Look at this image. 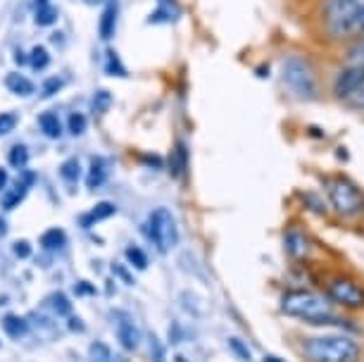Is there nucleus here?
I'll return each instance as SVG.
<instances>
[{
  "label": "nucleus",
  "instance_id": "f257e3e1",
  "mask_svg": "<svg viewBox=\"0 0 364 362\" xmlns=\"http://www.w3.org/2000/svg\"><path fill=\"white\" fill-rule=\"evenodd\" d=\"M281 310L295 319H305L310 324H338V317L333 315L331 300L317 291L295 289L288 291L281 300Z\"/></svg>",
  "mask_w": 364,
  "mask_h": 362
},
{
  "label": "nucleus",
  "instance_id": "f03ea898",
  "mask_svg": "<svg viewBox=\"0 0 364 362\" xmlns=\"http://www.w3.org/2000/svg\"><path fill=\"white\" fill-rule=\"evenodd\" d=\"M364 15V0H324L321 24L331 38L360 36V22Z\"/></svg>",
  "mask_w": 364,
  "mask_h": 362
},
{
  "label": "nucleus",
  "instance_id": "7ed1b4c3",
  "mask_svg": "<svg viewBox=\"0 0 364 362\" xmlns=\"http://www.w3.org/2000/svg\"><path fill=\"white\" fill-rule=\"evenodd\" d=\"M307 362H360V344L350 336H312L302 341Z\"/></svg>",
  "mask_w": 364,
  "mask_h": 362
},
{
  "label": "nucleus",
  "instance_id": "20e7f679",
  "mask_svg": "<svg viewBox=\"0 0 364 362\" xmlns=\"http://www.w3.org/2000/svg\"><path fill=\"white\" fill-rule=\"evenodd\" d=\"M281 79H284V86L295 95V98H300V100L317 98L319 81H317V74H314L307 58L288 55L284 63H281Z\"/></svg>",
  "mask_w": 364,
  "mask_h": 362
},
{
  "label": "nucleus",
  "instance_id": "39448f33",
  "mask_svg": "<svg viewBox=\"0 0 364 362\" xmlns=\"http://www.w3.org/2000/svg\"><path fill=\"white\" fill-rule=\"evenodd\" d=\"M328 191V203L333 205L336 213L346 217H357L364 213V193L355 181H350L348 176H333L326 181Z\"/></svg>",
  "mask_w": 364,
  "mask_h": 362
},
{
  "label": "nucleus",
  "instance_id": "423d86ee",
  "mask_svg": "<svg viewBox=\"0 0 364 362\" xmlns=\"http://www.w3.org/2000/svg\"><path fill=\"white\" fill-rule=\"evenodd\" d=\"M146 229H148L150 241L157 245V250L160 252H169V250L176 248L178 227H176L174 215H171L167 208H155L148 217Z\"/></svg>",
  "mask_w": 364,
  "mask_h": 362
},
{
  "label": "nucleus",
  "instance_id": "0eeeda50",
  "mask_svg": "<svg viewBox=\"0 0 364 362\" xmlns=\"http://www.w3.org/2000/svg\"><path fill=\"white\" fill-rule=\"evenodd\" d=\"M326 298L348 310H360L364 307V286L348 277H331L326 282Z\"/></svg>",
  "mask_w": 364,
  "mask_h": 362
},
{
  "label": "nucleus",
  "instance_id": "6e6552de",
  "mask_svg": "<svg viewBox=\"0 0 364 362\" xmlns=\"http://www.w3.org/2000/svg\"><path fill=\"white\" fill-rule=\"evenodd\" d=\"M117 339L124 351H136L141 346V329L127 312H117Z\"/></svg>",
  "mask_w": 364,
  "mask_h": 362
},
{
  "label": "nucleus",
  "instance_id": "1a4fd4ad",
  "mask_svg": "<svg viewBox=\"0 0 364 362\" xmlns=\"http://www.w3.org/2000/svg\"><path fill=\"white\" fill-rule=\"evenodd\" d=\"M284 243H286L288 255L295 257V260H305V257L310 255L312 243H310V238L302 234L300 229H291V231H288L286 238H284Z\"/></svg>",
  "mask_w": 364,
  "mask_h": 362
},
{
  "label": "nucleus",
  "instance_id": "9d476101",
  "mask_svg": "<svg viewBox=\"0 0 364 362\" xmlns=\"http://www.w3.org/2000/svg\"><path fill=\"white\" fill-rule=\"evenodd\" d=\"M117 17H119V8H117V0H109L100 15V38L109 41L114 36L117 29Z\"/></svg>",
  "mask_w": 364,
  "mask_h": 362
},
{
  "label": "nucleus",
  "instance_id": "9b49d317",
  "mask_svg": "<svg viewBox=\"0 0 364 362\" xmlns=\"http://www.w3.org/2000/svg\"><path fill=\"white\" fill-rule=\"evenodd\" d=\"M33 179H36V174H24L22 179H19V183L15 188L10 191L8 196H5V201H3V208L5 210H12V208H17L19 203H22V198L26 196V191H29L33 186Z\"/></svg>",
  "mask_w": 364,
  "mask_h": 362
},
{
  "label": "nucleus",
  "instance_id": "f8f14e48",
  "mask_svg": "<svg viewBox=\"0 0 364 362\" xmlns=\"http://www.w3.org/2000/svg\"><path fill=\"white\" fill-rule=\"evenodd\" d=\"M3 331L8 334V336H12V339H24L26 336V331H29V322H26L24 317H19V315H5L3 317Z\"/></svg>",
  "mask_w": 364,
  "mask_h": 362
},
{
  "label": "nucleus",
  "instance_id": "ddd939ff",
  "mask_svg": "<svg viewBox=\"0 0 364 362\" xmlns=\"http://www.w3.org/2000/svg\"><path fill=\"white\" fill-rule=\"evenodd\" d=\"M5 86H8L10 93L22 95V98H24V95L33 93V84L24 77V74H19V72H10L8 77H5Z\"/></svg>",
  "mask_w": 364,
  "mask_h": 362
},
{
  "label": "nucleus",
  "instance_id": "4468645a",
  "mask_svg": "<svg viewBox=\"0 0 364 362\" xmlns=\"http://www.w3.org/2000/svg\"><path fill=\"white\" fill-rule=\"evenodd\" d=\"M105 181H107V165H105V160L95 158L91 162V167H88L86 183H88V188H100Z\"/></svg>",
  "mask_w": 364,
  "mask_h": 362
},
{
  "label": "nucleus",
  "instance_id": "2eb2a0df",
  "mask_svg": "<svg viewBox=\"0 0 364 362\" xmlns=\"http://www.w3.org/2000/svg\"><path fill=\"white\" fill-rule=\"evenodd\" d=\"M112 215H114V205L112 203H98L91 213L81 215V224H84V227H93L95 222H102V220H107V217H112Z\"/></svg>",
  "mask_w": 364,
  "mask_h": 362
},
{
  "label": "nucleus",
  "instance_id": "dca6fc26",
  "mask_svg": "<svg viewBox=\"0 0 364 362\" xmlns=\"http://www.w3.org/2000/svg\"><path fill=\"white\" fill-rule=\"evenodd\" d=\"M343 102L350 107H355V110H364V67H362L360 77H357V81H355L353 91L343 98Z\"/></svg>",
  "mask_w": 364,
  "mask_h": 362
},
{
  "label": "nucleus",
  "instance_id": "f3484780",
  "mask_svg": "<svg viewBox=\"0 0 364 362\" xmlns=\"http://www.w3.org/2000/svg\"><path fill=\"white\" fill-rule=\"evenodd\" d=\"M38 124H41V132H43L48 139H58V136L63 134V124L55 117V112H43L38 117Z\"/></svg>",
  "mask_w": 364,
  "mask_h": 362
},
{
  "label": "nucleus",
  "instance_id": "a211bd4d",
  "mask_svg": "<svg viewBox=\"0 0 364 362\" xmlns=\"http://www.w3.org/2000/svg\"><path fill=\"white\" fill-rule=\"evenodd\" d=\"M48 307L60 317H72V303L65 293H53V296L48 298Z\"/></svg>",
  "mask_w": 364,
  "mask_h": 362
},
{
  "label": "nucleus",
  "instance_id": "6ab92c4d",
  "mask_svg": "<svg viewBox=\"0 0 364 362\" xmlns=\"http://www.w3.org/2000/svg\"><path fill=\"white\" fill-rule=\"evenodd\" d=\"M33 22H36L38 26H50L58 22V8L50 3H41L36 15H33Z\"/></svg>",
  "mask_w": 364,
  "mask_h": 362
},
{
  "label": "nucleus",
  "instance_id": "aec40b11",
  "mask_svg": "<svg viewBox=\"0 0 364 362\" xmlns=\"http://www.w3.org/2000/svg\"><path fill=\"white\" fill-rule=\"evenodd\" d=\"M67 243V236L63 229H48L43 236H41V245L48 250H60Z\"/></svg>",
  "mask_w": 364,
  "mask_h": 362
},
{
  "label": "nucleus",
  "instance_id": "412c9836",
  "mask_svg": "<svg viewBox=\"0 0 364 362\" xmlns=\"http://www.w3.org/2000/svg\"><path fill=\"white\" fill-rule=\"evenodd\" d=\"M107 74H112V77H127V70L124 65L119 63V58H117V53L112 48H107L105 50V67H102Z\"/></svg>",
  "mask_w": 364,
  "mask_h": 362
},
{
  "label": "nucleus",
  "instance_id": "4be33fe9",
  "mask_svg": "<svg viewBox=\"0 0 364 362\" xmlns=\"http://www.w3.org/2000/svg\"><path fill=\"white\" fill-rule=\"evenodd\" d=\"M8 160H10V165H12V167H17V169L26 167V162H29V148L22 146V143H17V146H12V148H10Z\"/></svg>",
  "mask_w": 364,
  "mask_h": 362
},
{
  "label": "nucleus",
  "instance_id": "5701e85b",
  "mask_svg": "<svg viewBox=\"0 0 364 362\" xmlns=\"http://www.w3.org/2000/svg\"><path fill=\"white\" fill-rule=\"evenodd\" d=\"M29 63H31L33 70L41 72L50 65V55H48V50L43 46H36V48H31V53H29Z\"/></svg>",
  "mask_w": 364,
  "mask_h": 362
},
{
  "label": "nucleus",
  "instance_id": "b1692460",
  "mask_svg": "<svg viewBox=\"0 0 364 362\" xmlns=\"http://www.w3.org/2000/svg\"><path fill=\"white\" fill-rule=\"evenodd\" d=\"M60 176H63L65 181H70V183H77L81 179V165H79V160H67L63 162V167H60Z\"/></svg>",
  "mask_w": 364,
  "mask_h": 362
},
{
  "label": "nucleus",
  "instance_id": "393cba45",
  "mask_svg": "<svg viewBox=\"0 0 364 362\" xmlns=\"http://www.w3.org/2000/svg\"><path fill=\"white\" fill-rule=\"evenodd\" d=\"M346 63L348 65H355V67H364V36L357 41V43H353V46L348 48Z\"/></svg>",
  "mask_w": 364,
  "mask_h": 362
},
{
  "label": "nucleus",
  "instance_id": "a878e982",
  "mask_svg": "<svg viewBox=\"0 0 364 362\" xmlns=\"http://www.w3.org/2000/svg\"><path fill=\"white\" fill-rule=\"evenodd\" d=\"M86 127H88V119H86V115H81V112H72L70 117H67V132L74 134V136H81L86 132Z\"/></svg>",
  "mask_w": 364,
  "mask_h": 362
},
{
  "label": "nucleus",
  "instance_id": "bb28decb",
  "mask_svg": "<svg viewBox=\"0 0 364 362\" xmlns=\"http://www.w3.org/2000/svg\"><path fill=\"white\" fill-rule=\"evenodd\" d=\"M124 255H127V260L132 262L136 270H146L148 267V255L141 248H136V245H129Z\"/></svg>",
  "mask_w": 364,
  "mask_h": 362
},
{
  "label": "nucleus",
  "instance_id": "cd10ccee",
  "mask_svg": "<svg viewBox=\"0 0 364 362\" xmlns=\"http://www.w3.org/2000/svg\"><path fill=\"white\" fill-rule=\"evenodd\" d=\"M91 360L93 362H109V360H112L109 346L102 344V341H93V344H91Z\"/></svg>",
  "mask_w": 364,
  "mask_h": 362
},
{
  "label": "nucleus",
  "instance_id": "c85d7f7f",
  "mask_svg": "<svg viewBox=\"0 0 364 362\" xmlns=\"http://www.w3.org/2000/svg\"><path fill=\"white\" fill-rule=\"evenodd\" d=\"M229 348L233 351V355H236V358H240L243 362H250L252 360V355H250V348L243 344V341L240 339H236V336H231L229 339Z\"/></svg>",
  "mask_w": 364,
  "mask_h": 362
},
{
  "label": "nucleus",
  "instance_id": "c756f323",
  "mask_svg": "<svg viewBox=\"0 0 364 362\" xmlns=\"http://www.w3.org/2000/svg\"><path fill=\"white\" fill-rule=\"evenodd\" d=\"M17 127V115L15 112H0V136L10 134Z\"/></svg>",
  "mask_w": 364,
  "mask_h": 362
},
{
  "label": "nucleus",
  "instance_id": "7c9ffc66",
  "mask_svg": "<svg viewBox=\"0 0 364 362\" xmlns=\"http://www.w3.org/2000/svg\"><path fill=\"white\" fill-rule=\"evenodd\" d=\"M112 272H114V275H117V279H119V282H124L127 286H134V284H136V279L132 277V272L122 267L119 262H112Z\"/></svg>",
  "mask_w": 364,
  "mask_h": 362
},
{
  "label": "nucleus",
  "instance_id": "2f4dec72",
  "mask_svg": "<svg viewBox=\"0 0 364 362\" xmlns=\"http://www.w3.org/2000/svg\"><path fill=\"white\" fill-rule=\"evenodd\" d=\"M60 88H63V79L60 77H53V79H48L46 84H43V95L48 98V95H55L60 91Z\"/></svg>",
  "mask_w": 364,
  "mask_h": 362
},
{
  "label": "nucleus",
  "instance_id": "473e14b6",
  "mask_svg": "<svg viewBox=\"0 0 364 362\" xmlns=\"http://www.w3.org/2000/svg\"><path fill=\"white\" fill-rule=\"evenodd\" d=\"M74 293H77V296H88V298H91L98 291H95V286L91 282H79L77 286H74Z\"/></svg>",
  "mask_w": 364,
  "mask_h": 362
},
{
  "label": "nucleus",
  "instance_id": "72a5a7b5",
  "mask_svg": "<svg viewBox=\"0 0 364 362\" xmlns=\"http://www.w3.org/2000/svg\"><path fill=\"white\" fill-rule=\"evenodd\" d=\"M12 250H15V255L17 257H31V245H29V241H17L15 245H12Z\"/></svg>",
  "mask_w": 364,
  "mask_h": 362
},
{
  "label": "nucleus",
  "instance_id": "f704fd0d",
  "mask_svg": "<svg viewBox=\"0 0 364 362\" xmlns=\"http://www.w3.org/2000/svg\"><path fill=\"white\" fill-rule=\"evenodd\" d=\"M150 346H153V360L164 362V348L160 346V341H157L155 336H150Z\"/></svg>",
  "mask_w": 364,
  "mask_h": 362
},
{
  "label": "nucleus",
  "instance_id": "c9c22d12",
  "mask_svg": "<svg viewBox=\"0 0 364 362\" xmlns=\"http://www.w3.org/2000/svg\"><path fill=\"white\" fill-rule=\"evenodd\" d=\"M33 322H36V324H38V326H41V329H43V331H48V329L53 331V322H50V319H48V317L38 315V312H33Z\"/></svg>",
  "mask_w": 364,
  "mask_h": 362
},
{
  "label": "nucleus",
  "instance_id": "e433bc0d",
  "mask_svg": "<svg viewBox=\"0 0 364 362\" xmlns=\"http://www.w3.org/2000/svg\"><path fill=\"white\" fill-rule=\"evenodd\" d=\"M8 181H10V176H8V172H5L3 167H0V191H3L5 186H8Z\"/></svg>",
  "mask_w": 364,
  "mask_h": 362
},
{
  "label": "nucleus",
  "instance_id": "4c0bfd02",
  "mask_svg": "<svg viewBox=\"0 0 364 362\" xmlns=\"http://www.w3.org/2000/svg\"><path fill=\"white\" fill-rule=\"evenodd\" d=\"M86 5H100V3H105V0H84Z\"/></svg>",
  "mask_w": 364,
  "mask_h": 362
},
{
  "label": "nucleus",
  "instance_id": "58836bf2",
  "mask_svg": "<svg viewBox=\"0 0 364 362\" xmlns=\"http://www.w3.org/2000/svg\"><path fill=\"white\" fill-rule=\"evenodd\" d=\"M360 36H364V15H362V22H360Z\"/></svg>",
  "mask_w": 364,
  "mask_h": 362
},
{
  "label": "nucleus",
  "instance_id": "ea45409f",
  "mask_svg": "<svg viewBox=\"0 0 364 362\" xmlns=\"http://www.w3.org/2000/svg\"><path fill=\"white\" fill-rule=\"evenodd\" d=\"M264 362H284V360H279V358H264Z\"/></svg>",
  "mask_w": 364,
  "mask_h": 362
}]
</instances>
